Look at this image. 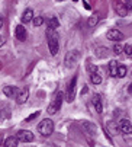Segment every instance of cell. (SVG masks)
Masks as SVG:
<instances>
[{
    "mask_svg": "<svg viewBox=\"0 0 132 147\" xmlns=\"http://www.w3.org/2000/svg\"><path fill=\"white\" fill-rule=\"evenodd\" d=\"M47 38H48V47L52 55H57V53L60 51V36L54 29H47Z\"/></svg>",
    "mask_w": 132,
    "mask_h": 147,
    "instance_id": "cell-1",
    "label": "cell"
},
{
    "mask_svg": "<svg viewBox=\"0 0 132 147\" xmlns=\"http://www.w3.org/2000/svg\"><path fill=\"white\" fill-rule=\"evenodd\" d=\"M38 131L42 134V136H51L52 133H54V122L51 121V119H48V118H45V119H42L41 121V124L38 125Z\"/></svg>",
    "mask_w": 132,
    "mask_h": 147,
    "instance_id": "cell-2",
    "label": "cell"
},
{
    "mask_svg": "<svg viewBox=\"0 0 132 147\" xmlns=\"http://www.w3.org/2000/svg\"><path fill=\"white\" fill-rule=\"evenodd\" d=\"M61 103H62V93L61 92H58V93H55V96H54V99H52V102L48 105V114L50 115H54V114H57L58 112V109L61 108Z\"/></svg>",
    "mask_w": 132,
    "mask_h": 147,
    "instance_id": "cell-3",
    "label": "cell"
},
{
    "mask_svg": "<svg viewBox=\"0 0 132 147\" xmlns=\"http://www.w3.org/2000/svg\"><path fill=\"white\" fill-rule=\"evenodd\" d=\"M76 85H77V77H73L68 88H67V95H65L67 102H73L74 100V98H76Z\"/></svg>",
    "mask_w": 132,
    "mask_h": 147,
    "instance_id": "cell-4",
    "label": "cell"
},
{
    "mask_svg": "<svg viewBox=\"0 0 132 147\" xmlns=\"http://www.w3.org/2000/svg\"><path fill=\"white\" fill-rule=\"evenodd\" d=\"M78 57H80V53H78L77 50H73V51H70L67 55H65V64H67V67H71V66H74L76 63H77V60H78Z\"/></svg>",
    "mask_w": 132,
    "mask_h": 147,
    "instance_id": "cell-5",
    "label": "cell"
},
{
    "mask_svg": "<svg viewBox=\"0 0 132 147\" xmlns=\"http://www.w3.org/2000/svg\"><path fill=\"white\" fill-rule=\"evenodd\" d=\"M16 137H17V140L22 141V143H29V141L34 140V134H32L29 130H20Z\"/></svg>",
    "mask_w": 132,
    "mask_h": 147,
    "instance_id": "cell-6",
    "label": "cell"
},
{
    "mask_svg": "<svg viewBox=\"0 0 132 147\" xmlns=\"http://www.w3.org/2000/svg\"><path fill=\"white\" fill-rule=\"evenodd\" d=\"M106 38L111 39V41H115V42H116V41L119 42V41L123 39V34L121 31H118V29H109L107 34H106Z\"/></svg>",
    "mask_w": 132,
    "mask_h": 147,
    "instance_id": "cell-7",
    "label": "cell"
},
{
    "mask_svg": "<svg viewBox=\"0 0 132 147\" xmlns=\"http://www.w3.org/2000/svg\"><path fill=\"white\" fill-rule=\"evenodd\" d=\"M28 98H29V90H28L26 88H23V89L19 90V93H17V96H16V102H17L19 105H23V103L28 100Z\"/></svg>",
    "mask_w": 132,
    "mask_h": 147,
    "instance_id": "cell-8",
    "label": "cell"
},
{
    "mask_svg": "<svg viewBox=\"0 0 132 147\" xmlns=\"http://www.w3.org/2000/svg\"><path fill=\"white\" fill-rule=\"evenodd\" d=\"M15 35H16V39L19 41H25L26 39V29L23 25H17L16 29H15Z\"/></svg>",
    "mask_w": 132,
    "mask_h": 147,
    "instance_id": "cell-9",
    "label": "cell"
},
{
    "mask_svg": "<svg viewBox=\"0 0 132 147\" xmlns=\"http://www.w3.org/2000/svg\"><path fill=\"white\" fill-rule=\"evenodd\" d=\"M119 128H121V131L125 133V134H132V124H131L128 119H122V121L119 122Z\"/></svg>",
    "mask_w": 132,
    "mask_h": 147,
    "instance_id": "cell-10",
    "label": "cell"
},
{
    "mask_svg": "<svg viewBox=\"0 0 132 147\" xmlns=\"http://www.w3.org/2000/svg\"><path fill=\"white\" fill-rule=\"evenodd\" d=\"M83 128L86 130V133H89V134H92V136H94V134H96V130H97L96 124H94V122H90V121H84V122H83Z\"/></svg>",
    "mask_w": 132,
    "mask_h": 147,
    "instance_id": "cell-11",
    "label": "cell"
},
{
    "mask_svg": "<svg viewBox=\"0 0 132 147\" xmlns=\"http://www.w3.org/2000/svg\"><path fill=\"white\" fill-rule=\"evenodd\" d=\"M115 10H116V13H118L119 16H126V13H128V7H126V5L122 3V2H116V3H115Z\"/></svg>",
    "mask_w": 132,
    "mask_h": 147,
    "instance_id": "cell-12",
    "label": "cell"
},
{
    "mask_svg": "<svg viewBox=\"0 0 132 147\" xmlns=\"http://www.w3.org/2000/svg\"><path fill=\"white\" fill-rule=\"evenodd\" d=\"M3 93H5L7 98H15V96H17L19 90H17L16 86H5V88H3Z\"/></svg>",
    "mask_w": 132,
    "mask_h": 147,
    "instance_id": "cell-13",
    "label": "cell"
},
{
    "mask_svg": "<svg viewBox=\"0 0 132 147\" xmlns=\"http://www.w3.org/2000/svg\"><path fill=\"white\" fill-rule=\"evenodd\" d=\"M20 19H22V22H23V24H28V22H31V20H34V10L32 9H26Z\"/></svg>",
    "mask_w": 132,
    "mask_h": 147,
    "instance_id": "cell-14",
    "label": "cell"
},
{
    "mask_svg": "<svg viewBox=\"0 0 132 147\" xmlns=\"http://www.w3.org/2000/svg\"><path fill=\"white\" fill-rule=\"evenodd\" d=\"M93 105H94L96 112L102 114V111H103V105H102V99H100L99 95H94V96H93Z\"/></svg>",
    "mask_w": 132,
    "mask_h": 147,
    "instance_id": "cell-15",
    "label": "cell"
},
{
    "mask_svg": "<svg viewBox=\"0 0 132 147\" xmlns=\"http://www.w3.org/2000/svg\"><path fill=\"white\" fill-rule=\"evenodd\" d=\"M118 63L115 61V60H112L111 63H109V71H111V76H113V77H116L118 76Z\"/></svg>",
    "mask_w": 132,
    "mask_h": 147,
    "instance_id": "cell-16",
    "label": "cell"
},
{
    "mask_svg": "<svg viewBox=\"0 0 132 147\" xmlns=\"http://www.w3.org/2000/svg\"><path fill=\"white\" fill-rule=\"evenodd\" d=\"M17 137H7L6 140H5V147H17Z\"/></svg>",
    "mask_w": 132,
    "mask_h": 147,
    "instance_id": "cell-17",
    "label": "cell"
},
{
    "mask_svg": "<svg viewBox=\"0 0 132 147\" xmlns=\"http://www.w3.org/2000/svg\"><path fill=\"white\" fill-rule=\"evenodd\" d=\"M48 28L50 29H57V28H60V20L55 18V16H52V18H50V20H48Z\"/></svg>",
    "mask_w": 132,
    "mask_h": 147,
    "instance_id": "cell-18",
    "label": "cell"
},
{
    "mask_svg": "<svg viewBox=\"0 0 132 147\" xmlns=\"http://www.w3.org/2000/svg\"><path fill=\"white\" fill-rule=\"evenodd\" d=\"M97 22H99V16H97V15H92V16L89 18V20H87L89 26H96Z\"/></svg>",
    "mask_w": 132,
    "mask_h": 147,
    "instance_id": "cell-19",
    "label": "cell"
},
{
    "mask_svg": "<svg viewBox=\"0 0 132 147\" xmlns=\"http://www.w3.org/2000/svg\"><path fill=\"white\" fill-rule=\"evenodd\" d=\"M107 130H111L112 134H118V130H121V128L118 127V124H116V122H109Z\"/></svg>",
    "mask_w": 132,
    "mask_h": 147,
    "instance_id": "cell-20",
    "label": "cell"
},
{
    "mask_svg": "<svg viewBox=\"0 0 132 147\" xmlns=\"http://www.w3.org/2000/svg\"><path fill=\"white\" fill-rule=\"evenodd\" d=\"M126 73H128L126 66H119V67H118V77H125Z\"/></svg>",
    "mask_w": 132,
    "mask_h": 147,
    "instance_id": "cell-21",
    "label": "cell"
},
{
    "mask_svg": "<svg viewBox=\"0 0 132 147\" xmlns=\"http://www.w3.org/2000/svg\"><path fill=\"white\" fill-rule=\"evenodd\" d=\"M90 79H92V82L94 83V85H100V83H102V77H100L97 73H96V74H92Z\"/></svg>",
    "mask_w": 132,
    "mask_h": 147,
    "instance_id": "cell-22",
    "label": "cell"
},
{
    "mask_svg": "<svg viewBox=\"0 0 132 147\" xmlns=\"http://www.w3.org/2000/svg\"><path fill=\"white\" fill-rule=\"evenodd\" d=\"M107 51H109L107 48L100 47V48L97 50V53H96V54H97V57H106V55H107Z\"/></svg>",
    "mask_w": 132,
    "mask_h": 147,
    "instance_id": "cell-23",
    "label": "cell"
},
{
    "mask_svg": "<svg viewBox=\"0 0 132 147\" xmlns=\"http://www.w3.org/2000/svg\"><path fill=\"white\" fill-rule=\"evenodd\" d=\"M32 22H34V25H35V26H41V25L44 24V19H42L41 16H35Z\"/></svg>",
    "mask_w": 132,
    "mask_h": 147,
    "instance_id": "cell-24",
    "label": "cell"
},
{
    "mask_svg": "<svg viewBox=\"0 0 132 147\" xmlns=\"http://www.w3.org/2000/svg\"><path fill=\"white\" fill-rule=\"evenodd\" d=\"M38 117H39V111H36V112L31 114L28 118H25V121H26V122H31V121H34V119H35V118H38Z\"/></svg>",
    "mask_w": 132,
    "mask_h": 147,
    "instance_id": "cell-25",
    "label": "cell"
},
{
    "mask_svg": "<svg viewBox=\"0 0 132 147\" xmlns=\"http://www.w3.org/2000/svg\"><path fill=\"white\" fill-rule=\"evenodd\" d=\"M123 50H125V54H126V55H132V44L125 45V47H123Z\"/></svg>",
    "mask_w": 132,
    "mask_h": 147,
    "instance_id": "cell-26",
    "label": "cell"
},
{
    "mask_svg": "<svg viewBox=\"0 0 132 147\" xmlns=\"http://www.w3.org/2000/svg\"><path fill=\"white\" fill-rule=\"evenodd\" d=\"M87 69H89V73L90 74H96L97 73V67L93 66V64H89V67H87Z\"/></svg>",
    "mask_w": 132,
    "mask_h": 147,
    "instance_id": "cell-27",
    "label": "cell"
},
{
    "mask_svg": "<svg viewBox=\"0 0 132 147\" xmlns=\"http://www.w3.org/2000/svg\"><path fill=\"white\" fill-rule=\"evenodd\" d=\"M122 50H123V48H122V45H119V44H116V45L113 47V51H115L116 54H121V53H122Z\"/></svg>",
    "mask_w": 132,
    "mask_h": 147,
    "instance_id": "cell-28",
    "label": "cell"
},
{
    "mask_svg": "<svg viewBox=\"0 0 132 147\" xmlns=\"http://www.w3.org/2000/svg\"><path fill=\"white\" fill-rule=\"evenodd\" d=\"M125 5H126V7H128V9H131V10H132V0H126V3H125Z\"/></svg>",
    "mask_w": 132,
    "mask_h": 147,
    "instance_id": "cell-29",
    "label": "cell"
},
{
    "mask_svg": "<svg viewBox=\"0 0 132 147\" xmlns=\"http://www.w3.org/2000/svg\"><path fill=\"white\" fill-rule=\"evenodd\" d=\"M5 42H6V39H5L3 36H0V47H2V45H5Z\"/></svg>",
    "mask_w": 132,
    "mask_h": 147,
    "instance_id": "cell-30",
    "label": "cell"
},
{
    "mask_svg": "<svg viewBox=\"0 0 132 147\" xmlns=\"http://www.w3.org/2000/svg\"><path fill=\"white\" fill-rule=\"evenodd\" d=\"M83 5H84V7H86V9H87V10H90V9H92V7H90V5H89V3H86V2H83Z\"/></svg>",
    "mask_w": 132,
    "mask_h": 147,
    "instance_id": "cell-31",
    "label": "cell"
},
{
    "mask_svg": "<svg viewBox=\"0 0 132 147\" xmlns=\"http://www.w3.org/2000/svg\"><path fill=\"white\" fill-rule=\"evenodd\" d=\"M5 144V140H3V136H0V146Z\"/></svg>",
    "mask_w": 132,
    "mask_h": 147,
    "instance_id": "cell-32",
    "label": "cell"
},
{
    "mask_svg": "<svg viewBox=\"0 0 132 147\" xmlns=\"http://www.w3.org/2000/svg\"><path fill=\"white\" fill-rule=\"evenodd\" d=\"M128 92H129V93H132V83H131V85L128 86Z\"/></svg>",
    "mask_w": 132,
    "mask_h": 147,
    "instance_id": "cell-33",
    "label": "cell"
},
{
    "mask_svg": "<svg viewBox=\"0 0 132 147\" xmlns=\"http://www.w3.org/2000/svg\"><path fill=\"white\" fill-rule=\"evenodd\" d=\"M2 26H3V19L0 18V28H2Z\"/></svg>",
    "mask_w": 132,
    "mask_h": 147,
    "instance_id": "cell-34",
    "label": "cell"
},
{
    "mask_svg": "<svg viewBox=\"0 0 132 147\" xmlns=\"http://www.w3.org/2000/svg\"><path fill=\"white\" fill-rule=\"evenodd\" d=\"M55 2H64V0H55Z\"/></svg>",
    "mask_w": 132,
    "mask_h": 147,
    "instance_id": "cell-35",
    "label": "cell"
},
{
    "mask_svg": "<svg viewBox=\"0 0 132 147\" xmlns=\"http://www.w3.org/2000/svg\"><path fill=\"white\" fill-rule=\"evenodd\" d=\"M0 69H2V63H0Z\"/></svg>",
    "mask_w": 132,
    "mask_h": 147,
    "instance_id": "cell-36",
    "label": "cell"
},
{
    "mask_svg": "<svg viewBox=\"0 0 132 147\" xmlns=\"http://www.w3.org/2000/svg\"><path fill=\"white\" fill-rule=\"evenodd\" d=\"M74 2H77V0H74Z\"/></svg>",
    "mask_w": 132,
    "mask_h": 147,
    "instance_id": "cell-37",
    "label": "cell"
}]
</instances>
